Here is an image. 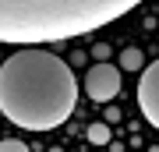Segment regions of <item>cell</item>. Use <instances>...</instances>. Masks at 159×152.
Listing matches in <instances>:
<instances>
[{
  "label": "cell",
  "mask_w": 159,
  "mask_h": 152,
  "mask_svg": "<svg viewBox=\"0 0 159 152\" xmlns=\"http://www.w3.org/2000/svg\"><path fill=\"white\" fill-rule=\"evenodd\" d=\"M78 81L60 57L43 46H25L0 64V110L25 131L60 127L74 113Z\"/></svg>",
  "instance_id": "obj_1"
},
{
  "label": "cell",
  "mask_w": 159,
  "mask_h": 152,
  "mask_svg": "<svg viewBox=\"0 0 159 152\" xmlns=\"http://www.w3.org/2000/svg\"><path fill=\"white\" fill-rule=\"evenodd\" d=\"M142 0H0V43H60L124 18Z\"/></svg>",
  "instance_id": "obj_2"
},
{
  "label": "cell",
  "mask_w": 159,
  "mask_h": 152,
  "mask_svg": "<svg viewBox=\"0 0 159 152\" xmlns=\"http://www.w3.org/2000/svg\"><path fill=\"white\" fill-rule=\"evenodd\" d=\"M85 89H89V96L96 99V103H110L120 92V71L113 67V64H96V67H89L85 74Z\"/></svg>",
  "instance_id": "obj_3"
},
{
  "label": "cell",
  "mask_w": 159,
  "mask_h": 152,
  "mask_svg": "<svg viewBox=\"0 0 159 152\" xmlns=\"http://www.w3.org/2000/svg\"><path fill=\"white\" fill-rule=\"evenodd\" d=\"M138 106H142V113L148 117V124L159 127V60L142 71V81H138Z\"/></svg>",
  "instance_id": "obj_4"
},
{
  "label": "cell",
  "mask_w": 159,
  "mask_h": 152,
  "mask_svg": "<svg viewBox=\"0 0 159 152\" xmlns=\"http://www.w3.org/2000/svg\"><path fill=\"white\" fill-rule=\"evenodd\" d=\"M142 50H131V46H127V50L124 53H120V67H124V71H142Z\"/></svg>",
  "instance_id": "obj_5"
},
{
  "label": "cell",
  "mask_w": 159,
  "mask_h": 152,
  "mask_svg": "<svg viewBox=\"0 0 159 152\" xmlns=\"http://www.w3.org/2000/svg\"><path fill=\"white\" fill-rule=\"evenodd\" d=\"M89 141H92V145H106V141H110V127L106 124H92L89 127Z\"/></svg>",
  "instance_id": "obj_6"
},
{
  "label": "cell",
  "mask_w": 159,
  "mask_h": 152,
  "mask_svg": "<svg viewBox=\"0 0 159 152\" xmlns=\"http://www.w3.org/2000/svg\"><path fill=\"white\" fill-rule=\"evenodd\" d=\"M0 152H29V145L18 141V138H4V141H0Z\"/></svg>",
  "instance_id": "obj_7"
}]
</instances>
